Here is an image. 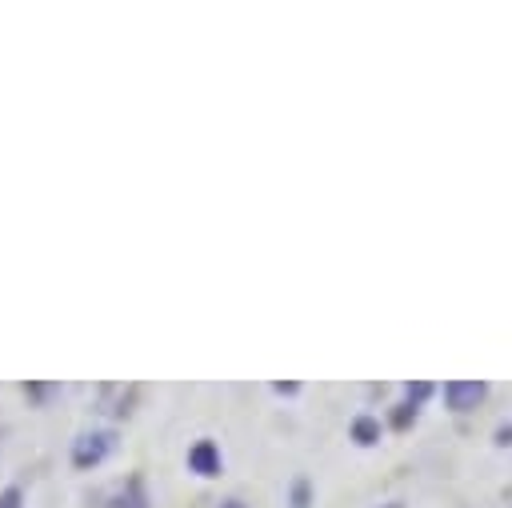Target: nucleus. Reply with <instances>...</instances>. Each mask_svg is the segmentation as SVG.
I'll return each mask as SVG.
<instances>
[{"label": "nucleus", "instance_id": "nucleus-1", "mask_svg": "<svg viewBox=\"0 0 512 508\" xmlns=\"http://www.w3.org/2000/svg\"><path fill=\"white\" fill-rule=\"evenodd\" d=\"M116 448V432L112 428H92V432H80L72 440V468L76 472H92L100 468Z\"/></svg>", "mask_w": 512, "mask_h": 508}, {"label": "nucleus", "instance_id": "nucleus-2", "mask_svg": "<svg viewBox=\"0 0 512 508\" xmlns=\"http://www.w3.org/2000/svg\"><path fill=\"white\" fill-rule=\"evenodd\" d=\"M220 468H224V456H220L216 440H196L188 448V472H196V476H220Z\"/></svg>", "mask_w": 512, "mask_h": 508}, {"label": "nucleus", "instance_id": "nucleus-3", "mask_svg": "<svg viewBox=\"0 0 512 508\" xmlns=\"http://www.w3.org/2000/svg\"><path fill=\"white\" fill-rule=\"evenodd\" d=\"M484 384L480 380H452V384H444V400H448V408L452 412H468V408H476L480 400H484Z\"/></svg>", "mask_w": 512, "mask_h": 508}, {"label": "nucleus", "instance_id": "nucleus-4", "mask_svg": "<svg viewBox=\"0 0 512 508\" xmlns=\"http://www.w3.org/2000/svg\"><path fill=\"white\" fill-rule=\"evenodd\" d=\"M108 508H148V496H144V480H140V476H132V480L124 484V492H116V496L108 500Z\"/></svg>", "mask_w": 512, "mask_h": 508}, {"label": "nucleus", "instance_id": "nucleus-5", "mask_svg": "<svg viewBox=\"0 0 512 508\" xmlns=\"http://www.w3.org/2000/svg\"><path fill=\"white\" fill-rule=\"evenodd\" d=\"M352 440H356V444H376V440H380V424H376L372 416H356V420H352Z\"/></svg>", "mask_w": 512, "mask_h": 508}, {"label": "nucleus", "instance_id": "nucleus-6", "mask_svg": "<svg viewBox=\"0 0 512 508\" xmlns=\"http://www.w3.org/2000/svg\"><path fill=\"white\" fill-rule=\"evenodd\" d=\"M0 508H24V488L20 484H8L0 492Z\"/></svg>", "mask_w": 512, "mask_h": 508}, {"label": "nucleus", "instance_id": "nucleus-7", "mask_svg": "<svg viewBox=\"0 0 512 508\" xmlns=\"http://www.w3.org/2000/svg\"><path fill=\"white\" fill-rule=\"evenodd\" d=\"M292 508H308V484L304 480H296V488H292Z\"/></svg>", "mask_w": 512, "mask_h": 508}, {"label": "nucleus", "instance_id": "nucleus-8", "mask_svg": "<svg viewBox=\"0 0 512 508\" xmlns=\"http://www.w3.org/2000/svg\"><path fill=\"white\" fill-rule=\"evenodd\" d=\"M52 392V384H24V396H32V400H44Z\"/></svg>", "mask_w": 512, "mask_h": 508}, {"label": "nucleus", "instance_id": "nucleus-9", "mask_svg": "<svg viewBox=\"0 0 512 508\" xmlns=\"http://www.w3.org/2000/svg\"><path fill=\"white\" fill-rule=\"evenodd\" d=\"M432 388L428 384H408V404H416V400H424Z\"/></svg>", "mask_w": 512, "mask_h": 508}, {"label": "nucleus", "instance_id": "nucleus-10", "mask_svg": "<svg viewBox=\"0 0 512 508\" xmlns=\"http://www.w3.org/2000/svg\"><path fill=\"white\" fill-rule=\"evenodd\" d=\"M272 392H276V396H296L300 384H292V380H288V384H272Z\"/></svg>", "mask_w": 512, "mask_h": 508}, {"label": "nucleus", "instance_id": "nucleus-11", "mask_svg": "<svg viewBox=\"0 0 512 508\" xmlns=\"http://www.w3.org/2000/svg\"><path fill=\"white\" fill-rule=\"evenodd\" d=\"M220 508H248L244 500H220Z\"/></svg>", "mask_w": 512, "mask_h": 508}, {"label": "nucleus", "instance_id": "nucleus-12", "mask_svg": "<svg viewBox=\"0 0 512 508\" xmlns=\"http://www.w3.org/2000/svg\"><path fill=\"white\" fill-rule=\"evenodd\" d=\"M384 508H400V504H384Z\"/></svg>", "mask_w": 512, "mask_h": 508}]
</instances>
